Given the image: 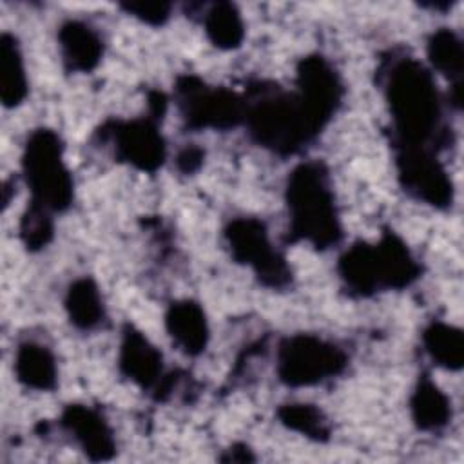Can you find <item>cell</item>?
<instances>
[{"label":"cell","mask_w":464,"mask_h":464,"mask_svg":"<svg viewBox=\"0 0 464 464\" xmlns=\"http://www.w3.org/2000/svg\"><path fill=\"white\" fill-rule=\"evenodd\" d=\"M384 98L392 114L393 145L437 150L446 141L442 105L433 74L413 56L392 58L384 65Z\"/></svg>","instance_id":"obj_1"},{"label":"cell","mask_w":464,"mask_h":464,"mask_svg":"<svg viewBox=\"0 0 464 464\" xmlns=\"http://www.w3.org/2000/svg\"><path fill=\"white\" fill-rule=\"evenodd\" d=\"M165 326L185 355H199L205 352L210 337L208 321L199 303L192 299H179L169 304L165 314Z\"/></svg>","instance_id":"obj_15"},{"label":"cell","mask_w":464,"mask_h":464,"mask_svg":"<svg viewBox=\"0 0 464 464\" xmlns=\"http://www.w3.org/2000/svg\"><path fill=\"white\" fill-rule=\"evenodd\" d=\"M348 366L346 352L319 335L294 334L277 346L276 372L283 384L304 388L341 375Z\"/></svg>","instance_id":"obj_6"},{"label":"cell","mask_w":464,"mask_h":464,"mask_svg":"<svg viewBox=\"0 0 464 464\" xmlns=\"http://www.w3.org/2000/svg\"><path fill=\"white\" fill-rule=\"evenodd\" d=\"M58 47L69 72H91L103 56L100 33L83 20H67L58 29Z\"/></svg>","instance_id":"obj_14"},{"label":"cell","mask_w":464,"mask_h":464,"mask_svg":"<svg viewBox=\"0 0 464 464\" xmlns=\"http://www.w3.org/2000/svg\"><path fill=\"white\" fill-rule=\"evenodd\" d=\"M410 411L419 430L439 431L451 419V401L428 373H422L411 392Z\"/></svg>","instance_id":"obj_17"},{"label":"cell","mask_w":464,"mask_h":464,"mask_svg":"<svg viewBox=\"0 0 464 464\" xmlns=\"http://www.w3.org/2000/svg\"><path fill=\"white\" fill-rule=\"evenodd\" d=\"M120 7L147 25H163L172 11V5L167 2H125Z\"/></svg>","instance_id":"obj_25"},{"label":"cell","mask_w":464,"mask_h":464,"mask_svg":"<svg viewBox=\"0 0 464 464\" xmlns=\"http://www.w3.org/2000/svg\"><path fill=\"white\" fill-rule=\"evenodd\" d=\"M160 121L149 114L132 120H111L102 125L100 136L112 145L118 161L152 174L167 160V143L158 127Z\"/></svg>","instance_id":"obj_9"},{"label":"cell","mask_w":464,"mask_h":464,"mask_svg":"<svg viewBox=\"0 0 464 464\" xmlns=\"http://www.w3.org/2000/svg\"><path fill=\"white\" fill-rule=\"evenodd\" d=\"M428 60L435 71L444 74L453 87H462V67H464V47L455 31L440 27L433 31L426 45Z\"/></svg>","instance_id":"obj_22"},{"label":"cell","mask_w":464,"mask_h":464,"mask_svg":"<svg viewBox=\"0 0 464 464\" xmlns=\"http://www.w3.org/2000/svg\"><path fill=\"white\" fill-rule=\"evenodd\" d=\"M223 234L232 259L252 268L263 286L283 290L290 285L292 270L286 257L276 250L261 219L236 218L225 227Z\"/></svg>","instance_id":"obj_8"},{"label":"cell","mask_w":464,"mask_h":464,"mask_svg":"<svg viewBox=\"0 0 464 464\" xmlns=\"http://www.w3.org/2000/svg\"><path fill=\"white\" fill-rule=\"evenodd\" d=\"M63 306L71 324L78 330H94L105 319L100 288L94 279L87 276L74 279L67 286Z\"/></svg>","instance_id":"obj_18"},{"label":"cell","mask_w":464,"mask_h":464,"mask_svg":"<svg viewBox=\"0 0 464 464\" xmlns=\"http://www.w3.org/2000/svg\"><path fill=\"white\" fill-rule=\"evenodd\" d=\"M422 346L431 361L444 370L457 372L464 364V337L453 324L431 321L422 330Z\"/></svg>","instance_id":"obj_20"},{"label":"cell","mask_w":464,"mask_h":464,"mask_svg":"<svg viewBox=\"0 0 464 464\" xmlns=\"http://www.w3.org/2000/svg\"><path fill=\"white\" fill-rule=\"evenodd\" d=\"M27 74L18 40L4 33L0 36V98L7 109L18 107L27 96Z\"/></svg>","instance_id":"obj_19"},{"label":"cell","mask_w":464,"mask_h":464,"mask_svg":"<svg viewBox=\"0 0 464 464\" xmlns=\"http://www.w3.org/2000/svg\"><path fill=\"white\" fill-rule=\"evenodd\" d=\"M60 424L91 460L100 462L114 457V433L98 410L87 404H69L62 411Z\"/></svg>","instance_id":"obj_12"},{"label":"cell","mask_w":464,"mask_h":464,"mask_svg":"<svg viewBox=\"0 0 464 464\" xmlns=\"http://www.w3.org/2000/svg\"><path fill=\"white\" fill-rule=\"evenodd\" d=\"M203 158H205V152L203 149L196 147V145H187L185 149H181L176 156V165L178 169L183 172V174H192L196 172L201 165H203Z\"/></svg>","instance_id":"obj_26"},{"label":"cell","mask_w":464,"mask_h":464,"mask_svg":"<svg viewBox=\"0 0 464 464\" xmlns=\"http://www.w3.org/2000/svg\"><path fill=\"white\" fill-rule=\"evenodd\" d=\"M288 241H306L317 250L337 245L343 227L335 207L330 174L321 161H303L286 179Z\"/></svg>","instance_id":"obj_2"},{"label":"cell","mask_w":464,"mask_h":464,"mask_svg":"<svg viewBox=\"0 0 464 464\" xmlns=\"http://www.w3.org/2000/svg\"><path fill=\"white\" fill-rule=\"evenodd\" d=\"M118 366L120 372L141 390L154 392L165 377L161 352L132 324L123 326Z\"/></svg>","instance_id":"obj_13"},{"label":"cell","mask_w":464,"mask_h":464,"mask_svg":"<svg viewBox=\"0 0 464 464\" xmlns=\"http://www.w3.org/2000/svg\"><path fill=\"white\" fill-rule=\"evenodd\" d=\"M14 375L29 390L51 392L58 381L54 353L40 343L25 341L14 353Z\"/></svg>","instance_id":"obj_16"},{"label":"cell","mask_w":464,"mask_h":464,"mask_svg":"<svg viewBox=\"0 0 464 464\" xmlns=\"http://www.w3.org/2000/svg\"><path fill=\"white\" fill-rule=\"evenodd\" d=\"M179 114L192 130H228L245 121V96L225 87H210L201 78L185 74L176 82Z\"/></svg>","instance_id":"obj_7"},{"label":"cell","mask_w":464,"mask_h":464,"mask_svg":"<svg viewBox=\"0 0 464 464\" xmlns=\"http://www.w3.org/2000/svg\"><path fill=\"white\" fill-rule=\"evenodd\" d=\"M22 172L33 203L53 214L72 205L74 181L63 160V143L53 129L42 127L27 136L22 152Z\"/></svg>","instance_id":"obj_5"},{"label":"cell","mask_w":464,"mask_h":464,"mask_svg":"<svg viewBox=\"0 0 464 464\" xmlns=\"http://www.w3.org/2000/svg\"><path fill=\"white\" fill-rule=\"evenodd\" d=\"M228 455L223 457V460L227 462H248L254 460V455L250 453V450L246 446H232L230 450H227Z\"/></svg>","instance_id":"obj_27"},{"label":"cell","mask_w":464,"mask_h":464,"mask_svg":"<svg viewBox=\"0 0 464 464\" xmlns=\"http://www.w3.org/2000/svg\"><path fill=\"white\" fill-rule=\"evenodd\" d=\"M337 274L348 294L368 297L381 290H402L420 276V265L408 245L386 230L377 243L357 241L337 261Z\"/></svg>","instance_id":"obj_4"},{"label":"cell","mask_w":464,"mask_h":464,"mask_svg":"<svg viewBox=\"0 0 464 464\" xmlns=\"http://www.w3.org/2000/svg\"><path fill=\"white\" fill-rule=\"evenodd\" d=\"M277 419L286 428L310 440L324 442L332 428L321 408L308 402H290L277 408Z\"/></svg>","instance_id":"obj_23"},{"label":"cell","mask_w":464,"mask_h":464,"mask_svg":"<svg viewBox=\"0 0 464 464\" xmlns=\"http://www.w3.org/2000/svg\"><path fill=\"white\" fill-rule=\"evenodd\" d=\"M245 103L243 123L250 138L279 156L297 154L321 132L297 94L285 92L277 85H252Z\"/></svg>","instance_id":"obj_3"},{"label":"cell","mask_w":464,"mask_h":464,"mask_svg":"<svg viewBox=\"0 0 464 464\" xmlns=\"http://www.w3.org/2000/svg\"><path fill=\"white\" fill-rule=\"evenodd\" d=\"M53 234H54L53 212L31 201L20 219L22 243L25 245L27 250L36 252L45 248L51 243Z\"/></svg>","instance_id":"obj_24"},{"label":"cell","mask_w":464,"mask_h":464,"mask_svg":"<svg viewBox=\"0 0 464 464\" xmlns=\"http://www.w3.org/2000/svg\"><path fill=\"white\" fill-rule=\"evenodd\" d=\"M397 178L406 194L435 208L453 203V183L433 150L395 147Z\"/></svg>","instance_id":"obj_10"},{"label":"cell","mask_w":464,"mask_h":464,"mask_svg":"<svg viewBox=\"0 0 464 464\" xmlns=\"http://www.w3.org/2000/svg\"><path fill=\"white\" fill-rule=\"evenodd\" d=\"M203 27L210 44L223 51L237 49L245 40V22L232 2H216L203 14Z\"/></svg>","instance_id":"obj_21"},{"label":"cell","mask_w":464,"mask_h":464,"mask_svg":"<svg viewBox=\"0 0 464 464\" xmlns=\"http://www.w3.org/2000/svg\"><path fill=\"white\" fill-rule=\"evenodd\" d=\"M295 85L297 98L323 130L343 102L344 87L339 72L324 56L308 54L297 63Z\"/></svg>","instance_id":"obj_11"}]
</instances>
